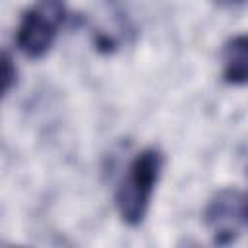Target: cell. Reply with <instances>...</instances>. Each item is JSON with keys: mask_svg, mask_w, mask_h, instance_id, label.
<instances>
[{"mask_svg": "<svg viewBox=\"0 0 248 248\" xmlns=\"http://www.w3.org/2000/svg\"><path fill=\"white\" fill-rule=\"evenodd\" d=\"M66 16L64 0H35L21 14L16 33L17 48L31 60L43 58L52 48Z\"/></svg>", "mask_w": 248, "mask_h": 248, "instance_id": "2", "label": "cell"}, {"mask_svg": "<svg viewBox=\"0 0 248 248\" xmlns=\"http://www.w3.org/2000/svg\"><path fill=\"white\" fill-rule=\"evenodd\" d=\"M246 196L234 190H221L205 207V223L217 244H231L246 223Z\"/></svg>", "mask_w": 248, "mask_h": 248, "instance_id": "3", "label": "cell"}, {"mask_svg": "<svg viewBox=\"0 0 248 248\" xmlns=\"http://www.w3.org/2000/svg\"><path fill=\"white\" fill-rule=\"evenodd\" d=\"M161 170H163V155L155 147H147L140 151L130 161L114 196L118 215L126 225L138 227L145 219Z\"/></svg>", "mask_w": 248, "mask_h": 248, "instance_id": "1", "label": "cell"}, {"mask_svg": "<svg viewBox=\"0 0 248 248\" xmlns=\"http://www.w3.org/2000/svg\"><path fill=\"white\" fill-rule=\"evenodd\" d=\"M223 79L231 85H248V35H234L221 52Z\"/></svg>", "mask_w": 248, "mask_h": 248, "instance_id": "4", "label": "cell"}, {"mask_svg": "<svg viewBox=\"0 0 248 248\" xmlns=\"http://www.w3.org/2000/svg\"><path fill=\"white\" fill-rule=\"evenodd\" d=\"M236 2H240V0H236Z\"/></svg>", "mask_w": 248, "mask_h": 248, "instance_id": "7", "label": "cell"}, {"mask_svg": "<svg viewBox=\"0 0 248 248\" xmlns=\"http://www.w3.org/2000/svg\"><path fill=\"white\" fill-rule=\"evenodd\" d=\"M16 79H17L16 64H14L12 56L4 50L2 52V91H4V95H8L12 91V87L16 85Z\"/></svg>", "mask_w": 248, "mask_h": 248, "instance_id": "5", "label": "cell"}, {"mask_svg": "<svg viewBox=\"0 0 248 248\" xmlns=\"http://www.w3.org/2000/svg\"><path fill=\"white\" fill-rule=\"evenodd\" d=\"M246 223H248V200H246Z\"/></svg>", "mask_w": 248, "mask_h": 248, "instance_id": "6", "label": "cell"}]
</instances>
